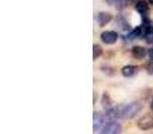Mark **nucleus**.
Segmentation results:
<instances>
[{
    "label": "nucleus",
    "mask_w": 153,
    "mask_h": 134,
    "mask_svg": "<svg viewBox=\"0 0 153 134\" xmlns=\"http://www.w3.org/2000/svg\"><path fill=\"white\" fill-rule=\"evenodd\" d=\"M146 48L143 46H134L132 48V56L134 59H144L146 56Z\"/></svg>",
    "instance_id": "9d476101"
},
{
    "label": "nucleus",
    "mask_w": 153,
    "mask_h": 134,
    "mask_svg": "<svg viewBox=\"0 0 153 134\" xmlns=\"http://www.w3.org/2000/svg\"><path fill=\"white\" fill-rule=\"evenodd\" d=\"M101 40H102V43H105V44L108 46H111L114 44V43H117V40H118V34H117L116 31H103L102 34L100 35Z\"/></svg>",
    "instance_id": "423d86ee"
},
{
    "label": "nucleus",
    "mask_w": 153,
    "mask_h": 134,
    "mask_svg": "<svg viewBox=\"0 0 153 134\" xmlns=\"http://www.w3.org/2000/svg\"><path fill=\"white\" fill-rule=\"evenodd\" d=\"M111 19H113V16L109 12H98L97 15V21L101 27H105L108 23H110Z\"/></svg>",
    "instance_id": "1a4fd4ad"
},
{
    "label": "nucleus",
    "mask_w": 153,
    "mask_h": 134,
    "mask_svg": "<svg viewBox=\"0 0 153 134\" xmlns=\"http://www.w3.org/2000/svg\"><path fill=\"white\" fill-rule=\"evenodd\" d=\"M151 109H152V110H153V101H152V102H151Z\"/></svg>",
    "instance_id": "a211bd4d"
},
{
    "label": "nucleus",
    "mask_w": 153,
    "mask_h": 134,
    "mask_svg": "<svg viewBox=\"0 0 153 134\" xmlns=\"http://www.w3.org/2000/svg\"><path fill=\"white\" fill-rule=\"evenodd\" d=\"M144 35V30H143V26H138V27H134L133 30H130L128 32V39L129 40H134V39H138Z\"/></svg>",
    "instance_id": "9b49d317"
},
{
    "label": "nucleus",
    "mask_w": 153,
    "mask_h": 134,
    "mask_svg": "<svg viewBox=\"0 0 153 134\" xmlns=\"http://www.w3.org/2000/svg\"><path fill=\"white\" fill-rule=\"evenodd\" d=\"M143 30H144V40H145L146 43H153V23L151 19H148L146 16H143Z\"/></svg>",
    "instance_id": "f03ea898"
},
{
    "label": "nucleus",
    "mask_w": 153,
    "mask_h": 134,
    "mask_svg": "<svg viewBox=\"0 0 153 134\" xmlns=\"http://www.w3.org/2000/svg\"><path fill=\"white\" fill-rule=\"evenodd\" d=\"M102 107L106 109V110L111 107V98L108 93H105V94L102 95Z\"/></svg>",
    "instance_id": "ddd939ff"
},
{
    "label": "nucleus",
    "mask_w": 153,
    "mask_h": 134,
    "mask_svg": "<svg viewBox=\"0 0 153 134\" xmlns=\"http://www.w3.org/2000/svg\"><path fill=\"white\" fill-rule=\"evenodd\" d=\"M143 110V103L141 102H130L129 105H124L122 107V118L132 119Z\"/></svg>",
    "instance_id": "f257e3e1"
},
{
    "label": "nucleus",
    "mask_w": 153,
    "mask_h": 134,
    "mask_svg": "<svg viewBox=\"0 0 153 134\" xmlns=\"http://www.w3.org/2000/svg\"><path fill=\"white\" fill-rule=\"evenodd\" d=\"M137 127L140 130H144V132H148V130L153 129V115L146 114V115L141 117L137 122Z\"/></svg>",
    "instance_id": "39448f33"
},
{
    "label": "nucleus",
    "mask_w": 153,
    "mask_h": 134,
    "mask_svg": "<svg viewBox=\"0 0 153 134\" xmlns=\"http://www.w3.org/2000/svg\"><path fill=\"white\" fill-rule=\"evenodd\" d=\"M106 119H108L106 114H102V113L95 111V113H94V124H93V132H94V133H100V130L105 126Z\"/></svg>",
    "instance_id": "20e7f679"
},
{
    "label": "nucleus",
    "mask_w": 153,
    "mask_h": 134,
    "mask_svg": "<svg viewBox=\"0 0 153 134\" xmlns=\"http://www.w3.org/2000/svg\"><path fill=\"white\" fill-rule=\"evenodd\" d=\"M121 133H122V126L116 119L106 122L105 126L100 130V134H121Z\"/></svg>",
    "instance_id": "7ed1b4c3"
},
{
    "label": "nucleus",
    "mask_w": 153,
    "mask_h": 134,
    "mask_svg": "<svg viewBox=\"0 0 153 134\" xmlns=\"http://www.w3.org/2000/svg\"><path fill=\"white\" fill-rule=\"evenodd\" d=\"M117 26L120 27V30H122V31H128L129 32L130 31V28H129V23H128L126 20H125L124 18H122V16H118V18H117Z\"/></svg>",
    "instance_id": "f8f14e48"
},
{
    "label": "nucleus",
    "mask_w": 153,
    "mask_h": 134,
    "mask_svg": "<svg viewBox=\"0 0 153 134\" xmlns=\"http://www.w3.org/2000/svg\"><path fill=\"white\" fill-rule=\"evenodd\" d=\"M148 3H149V4H152V5H153V0H148Z\"/></svg>",
    "instance_id": "f3484780"
},
{
    "label": "nucleus",
    "mask_w": 153,
    "mask_h": 134,
    "mask_svg": "<svg viewBox=\"0 0 153 134\" xmlns=\"http://www.w3.org/2000/svg\"><path fill=\"white\" fill-rule=\"evenodd\" d=\"M137 73H138V67L133 66V64H128V66H124L121 68V74L125 78H132V76H134Z\"/></svg>",
    "instance_id": "0eeeda50"
},
{
    "label": "nucleus",
    "mask_w": 153,
    "mask_h": 134,
    "mask_svg": "<svg viewBox=\"0 0 153 134\" xmlns=\"http://www.w3.org/2000/svg\"><path fill=\"white\" fill-rule=\"evenodd\" d=\"M134 8H136V11H137L140 15H143V16L148 15L149 5H148V1H145V0H138V1H136Z\"/></svg>",
    "instance_id": "6e6552de"
},
{
    "label": "nucleus",
    "mask_w": 153,
    "mask_h": 134,
    "mask_svg": "<svg viewBox=\"0 0 153 134\" xmlns=\"http://www.w3.org/2000/svg\"><path fill=\"white\" fill-rule=\"evenodd\" d=\"M148 73H151V74H153V61H152V63L151 64H148Z\"/></svg>",
    "instance_id": "2eb2a0df"
},
{
    "label": "nucleus",
    "mask_w": 153,
    "mask_h": 134,
    "mask_svg": "<svg viewBox=\"0 0 153 134\" xmlns=\"http://www.w3.org/2000/svg\"><path fill=\"white\" fill-rule=\"evenodd\" d=\"M102 47L100 44H94L93 46V59H98L101 55H102Z\"/></svg>",
    "instance_id": "4468645a"
},
{
    "label": "nucleus",
    "mask_w": 153,
    "mask_h": 134,
    "mask_svg": "<svg viewBox=\"0 0 153 134\" xmlns=\"http://www.w3.org/2000/svg\"><path fill=\"white\" fill-rule=\"evenodd\" d=\"M126 1L128 3H132V1H134V0H126Z\"/></svg>",
    "instance_id": "6ab92c4d"
},
{
    "label": "nucleus",
    "mask_w": 153,
    "mask_h": 134,
    "mask_svg": "<svg viewBox=\"0 0 153 134\" xmlns=\"http://www.w3.org/2000/svg\"><path fill=\"white\" fill-rule=\"evenodd\" d=\"M149 58H151V61H153V48H151V50H149Z\"/></svg>",
    "instance_id": "dca6fc26"
}]
</instances>
